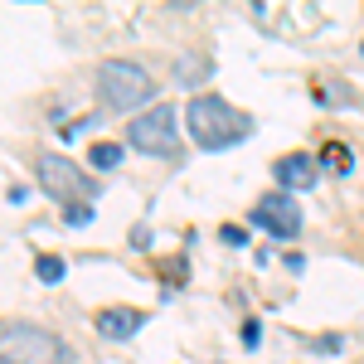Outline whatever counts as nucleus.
Segmentation results:
<instances>
[{
  "label": "nucleus",
  "mask_w": 364,
  "mask_h": 364,
  "mask_svg": "<svg viewBox=\"0 0 364 364\" xmlns=\"http://www.w3.org/2000/svg\"><path fill=\"white\" fill-rule=\"evenodd\" d=\"M185 127H190V136L204 151H224V146H238V141L252 136V117L238 112L224 97H209V92H199L195 102L185 107Z\"/></svg>",
  "instance_id": "obj_1"
},
{
  "label": "nucleus",
  "mask_w": 364,
  "mask_h": 364,
  "mask_svg": "<svg viewBox=\"0 0 364 364\" xmlns=\"http://www.w3.org/2000/svg\"><path fill=\"white\" fill-rule=\"evenodd\" d=\"M0 355L5 364H73L68 360V345L39 326H20V321H5L0 326Z\"/></svg>",
  "instance_id": "obj_2"
},
{
  "label": "nucleus",
  "mask_w": 364,
  "mask_h": 364,
  "mask_svg": "<svg viewBox=\"0 0 364 364\" xmlns=\"http://www.w3.org/2000/svg\"><path fill=\"white\" fill-rule=\"evenodd\" d=\"M151 92H156V83L146 78L141 63L107 58V63L97 68V97H102L107 107H117V112H136L141 102H151Z\"/></svg>",
  "instance_id": "obj_3"
},
{
  "label": "nucleus",
  "mask_w": 364,
  "mask_h": 364,
  "mask_svg": "<svg viewBox=\"0 0 364 364\" xmlns=\"http://www.w3.org/2000/svg\"><path fill=\"white\" fill-rule=\"evenodd\" d=\"M127 141H132L136 151H151V156H170V161H180L175 107H151V112H141L136 122H127Z\"/></svg>",
  "instance_id": "obj_4"
},
{
  "label": "nucleus",
  "mask_w": 364,
  "mask_h": 364,
  "mask_svg": "<svg viewBox=\"0 0 364 364\" xmlns=\"http://www.w3.org/2000/svg\"><path fill=\"white\" fill-rule=\"evenodd\" d=\"M34 170H39L44 195H49V199H63L68 209H73V199H92V195H97V180H92V175H83L73 161H63V156H39V161H34Z\"/></svg>",
  "instance_id": "obj_5"
},
{
  "label": "nucleus",
  "mask_w": 364,
  "mask_h": 364,
  "mask_svg": "<svg viewBox=\"0 0 364 364\" xmlns=\"http://www.w3.org/2000/svg\"><path fill=\"white\" fill-rule=\"evenodd\" d=\"M252 224L272 228L277 238H296V233H301V209H296L291 195H267L257 209H252Z\"/></svg>",
  "instance_id": "obj_6"
},
{
  "label": "nucleus",
  "mask_w": 364,
  "mask_h": 364,
  "mask_svg": "<svg viewBox=\"0 0 364 364\" xmlns=\"http://www.w3.org/2000/svg\"><path fill=\"white\" fill-rule=\"evenodd\" d=\"M272 175H277L282 190H311L316 185V161L301 156V151H291V156H282L277 166H272Z\"/></svg>",
  "instance_id": "obj_7"
},
{
  "label": "nucleus",
  "mask_w": 364,
  "mask_h": 364,
  "mask_svg": "<svg viewBox=\"0 0 364 364\" xmlns=\"http://www.w3.org/2000/svg\"><path fill=\"white\" fill-rule=\"evenodd\" d=\"M141 311H132V306H112V311H97V331L107 340H127V336H136L141 331Z\"/></svg>",
  "instance_id": "obj_8"
},
{
  "label": "nucleus",
  "mask_w": 364,
  "mask_h": 364,
  "mask_svg": "<svg viewBox=\"0 0 364 364\" xmlns=\"http://www.w3.org/2000/svg\"><path fill=\"white\" fill-rule=\"evenodd\" d=\"M209 68H214L209 54H180V58H175V83H180V87H195V83L209 78Z\"/></svg>",
  "instance_id": "obj_9"
},
{
  "label": "nucleus",
  "mask_w": 364,
  "mask_h": 364,
  "mask_svg": "<svg viewBox=\"0 0 364 364\" xmlns=\"http://www.w3.org/2000/svg\"><path fill=\"white\" fill-rule=\"evenodd\" d=\"M321 166L336 170V175H350V170H355V156H350V146H340V141H326V151H321Z\"/></svg>",
  "instance_id": "obj_10"
},
{
  "label": "nucleus",
  "mask_w": 364,
  "mask_h": 364,
  "mask_svg": "<svg viewBox=\"0 0 364 364\" xmlns=\"http://www.w3.org/2000/svg\"><path fill=\"white\" fill-rule=\"evenodd\" d=\"M87 161H92V170H102V175H107V170L122 166V146H117V141H97Z\"/></svg>",
  "instance_id": "obj_11"
},
{
  "label": "nucleus",
  "mask_w": 364,
  "mask_h": 364,
  "mask_svg": "<svg viewBox=\"0 0 364 364\" xmlns=\"http://www.w3.org/2000/svg\"><path fill=\"white\" fill-rule=\"evenodd\" d=\"M34 272H39V282H63V257H54V252H39V262H34Z\"/></svg>",
  "instance_id": "obj_12"
},
{
  "label": "nucleus",
  "mask_w": 364,
  "mask_h": 364,
  "mask_svg": "<svg viewBox=\"0 0 364 364\" xmlns=\"http://www.w3.org/2000/svg\"><path fill=\"white\" fill-rule=\"evenodd\" d=\"M219 238H224L228 248H243V243H248V238H243V228H238V224H224V228H219Z\"/></svg>",
  "instance_id": "obj_13"
},
{
  "label": "nucleus",
  "mask_w": 364,
  "mask_h": 364,
  "mask_svg": "<svg viewBox=\"0 0 364 364\" xmlns=\"http://www.w3.org/2000/svg\"><path fill=\"white\" fill-rule=\"evenodd\" d=\"M257 340H262V326H257V321H248V326H243V345H248V350H252Z\"/></svg>",
  "instance_id": "obj_14"
},
{
  "label": "nucleus",
  "mask_w": 364,
  "mask_h": 364,
  "mask_svg": "<svg viewBox=\"0 0 364 364\" xmlns=\"http://www.w3.org/2000/svg\"><path fill=\"white\" fill-rule=\"evenodd\" d=\"M87 219H92V209H87V204H73V209H68V224H87Z\"/></svg>",
  "instance_id": "obj_15"
},
{
  "label": "nucleus",
  "mask_w": 364,
  "mask_h": 364,
  "mask_svg": "<svg viewBox=\"0 0 364 364\" xmlns=\"http://www.w3.org/2000/svg\"><path fill=\"white\" fill-rule=\"evenodd\" d=\"M5 199H10V204H25L29 190H25V185H10V190H5Z\"/></svg>",
  "instance_id": "obj_16"
}]
</instances>
